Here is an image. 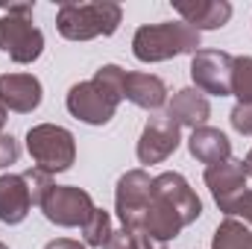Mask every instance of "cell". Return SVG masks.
Instances as JSON below:
<instances>
[{
  "mask_svg": "<svg viewBox=\"0 0 252 249\" xmlns=\"http://www.w3.org/2000/svg\"><path fill=\"white\" fill-rule=\"evenodd\" d=\"M199 50V32L185 21H161V24H144L135 30L132 53L138 62H167L182 53Z\"/></svg>",
  "mask_w": 252,
  "mask_h": 249,
  "instance_id": "3957f363",
  "label": "cell"
},
{
  "mask_svg": "<svg viewBox=\"0 0 252 249\" xmlns=\"http://www.w3.org/2000/svg\"><path fill=\"white\" fill-rule=\"evenodd\" d=\"M94 208L97 205H94L91 193L76 185H53L47 190V196L41 199L44 217L53 226H62V229H73V226L82 229V223L91 217Z\"/></svg>",
  "mask_w": 252,
  "mask_h": 249,
  "instance_id": "8992f818",
  "label": "cell"
},
{
  "mask_svg": "<svg viewBox=\"0 0 252 249\" xmlns=\"http://www.w3.org/2000/svg\"><path fill=\"white\" fill-rule=\"evenodd\" d=\"M167 115L179 124V129L188 126L190 132H193V129L205 126V121L211 118V103H208V97H205L202 91H196V88H182V91L173 94V100H170V106H167Z\"/></svg>",
  "mask_w": 252,
  "mask_h": 249,
  "instance_id": "2e32d148",
  "label": "cell"
},
{
  "mask_svg": "<svg viewBox=\"0 0 252 249\" xmlns=\"http://www.w3.org/2000/svg\"><path fill=\"white\" fill-rule=\"evenodd\" d=\"M32 208V196L24 173H3L0 176V223L18 226L27 220Z\"/></svg>",
  "mask_w": 252,
  "mask_h": 249,
  "instance_id": "5bb4252c",
  "label": "cell"
},
{
  "mask_svg": "<svg viewBox=\"0 0 252 249\" xmlns=\"http://www.w3.org/2000/svg\"><path fill=\"white\" fill-rule=\"evenodd\" d=\"M24 179H27V187H30L32 205H41V199H44L47 190L53 187L50 173H44V170H38V167H30V170H24Z\"/></svg>",
  "mask_w": 252,
  "mask_h": 249,
  "instance_id": "7402d4cb",
  "label": "cell"
},
{
  "mask_svg": "<svg viewBox=\"0 0 252 249\" xmlns=\"http://www.w3.org/2000/svg\"><path fill=\"white\" fill-rule=\"evenodd\" d=\"M0 50L18 64H32L44 50V32L32 24V3H9L0 15Z\"/></svg>",
  "mask_w": 252,
  "mask_h": 249,
  "instance_id": "277c9868",
  "label": "cell"
},
{
  "mask_svg": "<svg viewBox=\"0 0 252 249\" xmlns=\"http://www.w3.org/2000/svg\"><path fill=\"white\" fill-rule=\"evenodd\" d=\"M3 126H6V109L0 106V167H9V164L18 161L21 147H18V141H15L12 135L3 132Z\"/></svg>",
  "mask_w": 252,
  "mask_h": 249,
  "instance_id": "603a6c76",
  "label": "cell"
},
{
  "mask_svg": "<svg viewBox=\"0 0 252 249\" xmlns=\"http://www.w3.org/2000/svg\"><path fill=\"white\" fill-rule=\"evenodd\" d=\"M202 179H205V185L211 190L217 208H220L226 217H232L238 199L244 196L247 182H250V179H247V170H244V161L226 158V161H220V164H211V167H205V176H202Z\"/></svg>",
  "mask_w": 252,
  "mask_h": 249,
  "instance_id": "30bf717a",
  "label": "cell"
},
{
  "mask_svg": "<svg viewBox=\"0 0 252 249\" xmlns=\"http://www.w3.org/2000/svg\"><path fill=\"white\" fill-rule=\"evenodd\" d=\"M188 153L199 161V164H220L226 158H232V141L214 129V126H199L193 129L188 138Z\"/></svg>",
  "mask_w": 252,
  "mask_h": 249,
  "instance_id": "ac0fdd59",
  "label": "cell"
},
{
  "mask_svg": "<svg viewBox=\"0 0 252 249\" xmlns=\"http://www.w3.org/2000/svg\"><path fill=\"white\" fill-rule=\"evenodd\" d=\"M44 249H88V247L79 244V241H70V238H56V241H50Z\"/></svg>",
  "mask_w": 252,
  "mask_h": 249,
  "instance_id": "4316f807",
  "label": "cell"
},
{
  "mask_svg": "<svg viewBox=\"0 0 252 249\" xmlns=\"http://www.w3.org/2000/svg\"><path fill=\"white\" fill-rule=\"evenodd\" d=\"M244 170H247V179H252V150L247 153V158H244Z\"/></svg>",
  "mask_w": 252,
  "mask_h": 249,
  "instance_id": "83f0119b",
  "label": "cell"
},
{
  "mask_svg": "<svg viewBox=\"0 0 252 249\" xmlns=\"http://www.w3.org/2000/svg\"><path fill=\"white\" fill-rule=\"evenodd\" d=\"M124 82H126V70L118 64H103L94 79H85V82H76L70 91H67V112L82 121L88 126H106L121 100H124Z\"/></svg>",
  "mask_w": 252,
  "mask_h": 249,
  "instance_id": "6da1fadb",
  "label": "cell"
},
{
  "mask_svg": "<svg viewBox=\"0 0 252 249\" xmlns=\"http://www.w3.org/2000/svg\"><path fill=\"white\" fill-rule=\"evenodd\" d=\"M179 124L170 115H153L138 138V161L141 164H161L179 150Z\"/></svg>",
  "mask_w": 252,
  "mask_h": 249,
  "instance_id": "9c48e42d",
  "label": "cell"
},
{
  "mask_svg": "<svg viewBox=\"0 0 252 249\" xmlns=\"http://www.w3.org/2000/svg\"><path fill=\"white\" fill-rule=\"evenodd\" d=\"M173 9L182 15V21L193 27L196 32L202 30H220L232 18V3L226 0H196V3H173Z\"/></svg>",
  "mask_w": 252,
  "mask_h": 249,
  "instance_id": "9a60e30c",
  "label": "cell"
},
{
  "mask_svg": "<svg viewBox=\"0 0 252 249\" xmlns=\"http://www.w3.org/2000/svg\"><path fill=\"white\" fill-rule=\"evenodd\" d=\"M232 97L252 106V56H235L232 62Z\"/></svg>",
  "mask_w": 252,
  "mask_h": 249,
  "instance_id": "44dd1931",
  "label": "cell"
},
{
  "mask_svg": "<svg viewBox=\"0 0 252 249\" xmlns=\"http://www.w3.org/2000/svg\"><path fill=\"white\" fill-rule=\"evenodd\" d=\"M0 12H3V6H0Z\"/></svg>",
  "mask_w": 252,
  "mask_h": 249,
  "instance_id": "f546056e",
  "label": "cell"
},
{
  "mask_svg": "<svg viewBox=\"0 0 252 249\" xmlns=\"http://www.w3.org/2000/svg\"><path fill=\"white\" fill-rule=\"evenodd\" d=\"M150 187H153V179L141 167L126 170L118 179V185H115V211H118L124 229H132V232L141 229V217H144V211L150 205Z\"/></svg>",
  "mask_w": 252,
  "mask_h": 249,
  "instance_id": "52a82bcc",
  "label": "cell"
},
{
  "mask_svg": "<svg viewBox=\"0 0 252 249\" xmlns=\"http://www.w3.org/2000/svg\"><path fill=\"white\" fill-rule=\"evenodd\" d=\"M103 249H141V232L132 229H115Z\"/></svg>",
  "mask_w": 252,
  "mask_h": 249,
  "instance_id": "cb8c5ba5",
  "label": "cell"
},
{
  "mask_svg": "<svg viewBox=\"0 0 252 249\" xmlns=\"http://www.w3.org/2000/svg\"><path fill=\"white\" fill-rule=\"evenodd\" d=\"M232 62L223 50H196L190 56V79L196 91L211 97H232Z\"/></svg>",
  "mask_w": 252,
  "mask_h": 249,
  "instance_id": "ba28073f",
  "label": "cell"
},
{
  "mask_svg": "<svg viewBox=\"0 0 252 249\" xmlns=\"http://www.w3.org/2000/svg\"><path fill=\"white\" fill-rule=\"evenodd\" d=\"M235 214L241 217V223H247V226L252 229V187H247V190H244V196L238 199V205H235L232 217H235Z\"/></svg>",
  "mask_w": 252,
  "mask_h": 249,
  "instance_id": "484cf974",
  "label": "cell"
},
{
  "mask_svg": "<svg viewBox=\"0 0 252 249\" xmlns=\"http://www.w3.org/2000/svg\"><path fill=\"white\" fill-rule=\"evenodd\" d=\"M112 214L109 211H103V208H94L91 211V217L82 223V241H85V247H106V241L112 238Z\"/></svg>",
  "mask_w": 252,
  "mask_h": 249,
  "instance_id": "ffe728a7",
  "label": "cell"
},
{
  "mask_svg": "<svg viewBox=\"0 0 252 249\" xmlns=\"http://www.w3.org/2000/svg\"><path fill=\"white\" fill-rule=\"evenodd\" d=\"M150 193H153V196H158L161 202H167V205L182 217V223H185V226L196 223V220H199V214H202V199H199V196H196V190L188 185V179H185L182 173H176V170L158 173V176L153 179Z\"/></svg>",
  "mask_w": 252,
  "mask_h": 249,
  "instance_id": "8fae6325",
  "label": "cell"
},
{
  "mask_svg": "<svg viewBox=\"0 0 252 249\" xmlns=\"http://www.w3.org/2000/svg\"><path fill=\"white\" fill-rule=\"evenodd\" d=\"M124 97L129 103H135L138 109H161L167 103V85L164 79L153 76V73H141V70H132L126 73V82H124Z\"/></svg>",
  "mask_w": 252,
  "mask_h": 249,
  "instance_id": "e0dca14e",
  "label": "cell"
},
{
  "mask_svg": "<svg viewBox=\"0 0 252 249\" xmlns=\"http://www.w3.org/2000/svg\"><path fill=\"white\" fill-rule=\"evenodd\" d=\"M124 21V9L112 0L94 3H59L56 30L67 41H91L100 35H115Z\"/></svg>",
  "mask_w": 252,
  "mask_h": 249,
  "instance_id": "7a4b0ae2",
  "label": "cell"
},
{
  "mask_svg": "<svg viewBox=\"0 0 252 249\" xmlns=\"http://www.w3.org/2000/svg\"><path fill=\"white\" fill-rule=\"evenodd\" d=\"M27 153L44 173H64L76 161V138L56 124H38L27 132Z\"/></svg>",
  "mask_w": 252,
  "mask_h": 249,
  "instance_id": "5b68a950",
  "label": "cell"
},
{
  "mask_svg": "<svg viewBox=\"0 0 252 249\" xmlns=\"http://www.w3.org/2000/svg\"><path fill=\"white\" fill-rule=\"evenodd\" d=\"M44 88L32 73H3L0 76V106L6 112L30 115L41 106Z\"/></svg>",
  "mask_w": 252,
  "mask_h": 249,
  "instance_id": "7c38bea8",
  "label": "cell"
},
{
  "mask_svg": "<svg viewBox=\"0 0 252 249\" xmlns=\"http://www.w3.org/2000/svg\"><path fill=\"white\" fill-rule=\"evenodd\" d=\"M229 121H232V129H235L238 135H252V106L238 103V106L232 109Z\"/></svg>",
  "mask_w": 252,
  "mask_h": 249,
  "instance_id": "d4e9b609",
  "label": "cell"
},
{
  "mask_svg": "<svg viewBox=\"0 0 252 249\" xmlns=\"http://www.w3.org/2000/svg\"><path fill=\"white\" fill-rule=\"evenodd\" d=\"M211 249H252V229L235 217H226L214 232Z\"/></svg>",
  "mask_w": 252,
  "mask_h": 249,
  "instance_id": "d6986e66",
  "label": "cell"
},
{
  "mask_svg": "<svg viewBox=\"0 0 252 249\" xmlns=\"http://www.w3.org/2000/svg\"><path fill=\"white\" fill-rule=\"evenodd\" d=\"M182 229H185L182 217H179L167 202H161L158 196L150 193V205H147V211H144V217H141V229H138V232H141L144 238H150L153 244H167V241L179 238Z\"/></svg>",
  "mask_w": 252,
  "mask_h": 249,
  "instance_id": "4fadbf2b",
  "label": "cell"
},
{
  "mask_svg": "<svg viewBox=\"0 0 252 249\" xmlns=\"http://www.w3.org/2000/svg\"><path fill=\"white\" fill-rule=\"evenodd\" d=\"M0 249H9V247H6V244H3V241H0Z\"/></svg>",
  "mask_w": 252,
  "mask_h": 249,
  "instance_id": "f1b7e54d",
  "label": "cell"
}]
</instances>
